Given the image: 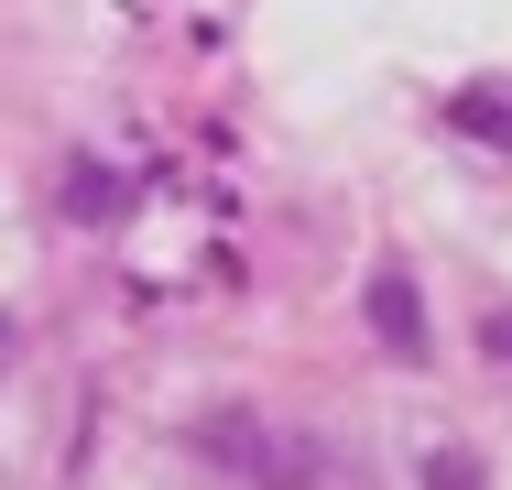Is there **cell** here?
Instances as JSON below:
<instances>
[{
	"mask_svg": "<svg viewBox=\"0 0 512 490\" xmlns=\"http://www.w3.org/2000/svg\"><path fill=\"white\" fill-rule=\"evenodd\" d=\"M491 349H502V360H512V316H491Z\"/></svg>",
	"mask_w": 512,
	"mask_h": 490,
	"instance_id": "obj_6",
	"label": "cell"
},
{
	"mask_svg": "<svg viewBox=\"0 0 512 490\" xmlns=\"http://www.w3.org/2000/svg\"><path fill=\"white\" fill-rule=\"evenodd\" d=\"M425 490H491V469H480L469 447H436V458H425Z\"/></svg>",
	"mask_w": 512,
	"mask_h": 490,
	"instance_id": "obj_5",
	"label": "cell"
},
{
	"mask_svg": "<svg viewBox=\"0 0 512 490\" xmlns=\"http://www.w3.org/2000/svg\"><path fill=\"white\" fill-rule=\"evenodd\" d=\"M447 120H458V142L512 153V88H458V98H447Z\"/></svg>",
	"mask_w": 512,
	"mask_h": 490,
	"instance_id": "obj_3",
	"label": "cell"
},
{
	"mask_svg": "<svg viewBox=\"0 0 512 490\" xmlns=\"http://www.w3.org/2000/svg\"><path fill=\"white\" fill-rule=\"evenodd\" d=\"M197 447L218 458V469L262 480V490H316V447H306V436H273V425H262V414H240V403H229V414H207Z\"/></svg>",
	"mask_w": 512,
	"mask_h": 490,
	"instance_id": "obj_1",
	"label": "cell"
},
{
	"mask_svg": "<svg viewBox=\"0 0 512 490\" xmlns=\"http://www.w3.org/2000/svg\"><path fill=\"white\" fill-rule=\"evenodd\" d=\"M66 218H120V175H109V164H66Z\"/></svg>",
	"mask_w": 512,
	"mask_h": 490,
	"instance_id": "obj_4",
	"label": "cell"
},
{
	"mask_svg": "<svg viewBox=\"0 0 512 490\" xmlns=\"http://www.w3.org/2000/svg\"><path fill=\"white\" fill-rule=\"evenodd\" d=\"M371 338H382L393 360H425V305H414V284L393 273V262L371 273Z\"/></svg>",
	"mask_w": 512,
	"mask_h": 490,
	"instance_id": "obj_2",
	"label": "cell"
}]
</instances>
